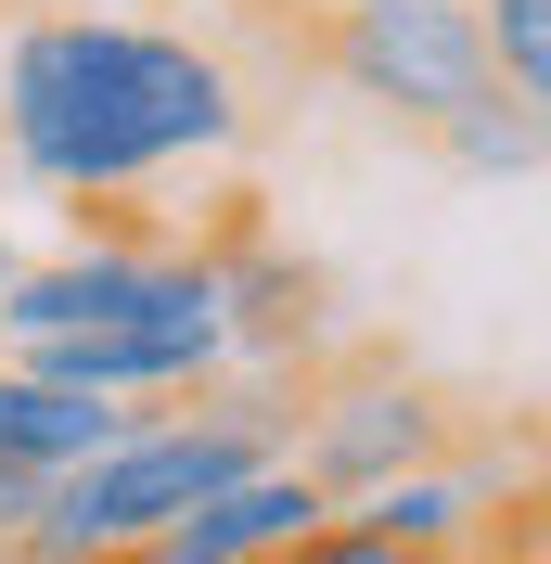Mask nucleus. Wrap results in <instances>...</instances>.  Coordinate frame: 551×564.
Wrapping results in <instances>:
<instances>
[{
    "label": "nucleus",
    "instance_id": "nucleus-1",
    "mask_svg": "<svg viewBox=\"0 0 551 564\" xmlns=\"http://www.w3.org/2000/svg\"><path fill=\"white\" fill-rule=\"evenodd\" d=\"M244 141V77L193 26L129 13H0V167L104 206Z\"/></svg>",
    "mask_w": 551,
    "mask_h": 564
},
{
    "label": "nucleus",
    "instance_id": "nucleus-2",
    "mask_svg": "<svg viewBox=\"0 0 551 564\" xmlns=\"http://www.w3.org/2000/svg\"><path fill=\"white\" fill-rule=\"evenodd\" d=\"M449 449H487L475 436V398H449V386H423V372H398L385 347H321L309 372H295V411H282V462L309 475L321 500H372L385 475H423V462H449Z\"/></svg>",
    "mask_w": 551,
    "mask_h": 564
},
{
    "label": "nucleus",
    "instance_id": "nucleus-3",
    "mask_svg": "<svg viewBox=\"0 0 551 564\" xmlns=\"http://www.w3.org/2000/svg\"><path fill=\"white\" fill-rule=\"evenodd\" d=\"M270 39L346 104H372L385 129H449L475 90H500L475 0H309V13H270Z\"/></svg>",
    "mask_w": 551,
    "mask_h": 564
},
{
    "label": "nucleus",
    "instance_id": "nucleus-4",
    "mask_svg": "<svg viewBox=\"0 0 551 564\" xmlns=\"http://www.w3.org/2000/svg\"><path fill=\"white\" fill-rule=\"evenodd\" d=\"M218 270V321H231V359H257V372H309L321 347H334V282L309 270V257L270 245V218H257V193H218V218L193 231Z\"/></svg>",
    "mask_w": 551,
    "mask_h": 564
},
{
    "label": "nucleus",
    "instance_id": "nucleus-5",
    "mask_svg": "<svg viewBox=\"0 0 551 564\" xmlns=\"http://www.w3.org/2000/svg\"><path fill=\"white\" fill-rule=\"evenodd\" d=\"M449 154V167H475V180H539V104L526 90H475V104L449 116V129H423Z\"/></svg>",
    "mask_w": 551,
    "mask_h": 564
},
{
    "label": "nucleus",
    "instance_id": "nucleus-6",
    "mask_svg": "<svg viewBox=\"0 0 551 564\" xmlns=\"http://www.w3.org/2000/svg\"><path fill=\"white\" fill-rule=\"evenodd\" d=\"M282 564H526V552H423V539H385L372 513H321Z\"/></svg>",
    "mask_w": 551,
    "mask_h": 564
},
{
    "label": "nucleus",
    "instance_id": "nucleus-7",
    "mask_svg": "<svg viewBox=\"0 0 551 564\" xmlns=\"http://www.w3.org/2000/svg\"><path fill=\"white\" fill-rule=\"evenodd\" d=\"M475 39H487V65H500V90L551 104V0H475Z\"/></svg>",
    "mask_w": 551,
    "mask_h": 564
},
{
    "label": "nucleus",
    "instance_id": "nucleus-8",
    "mask_svg": "<svg viewBox=\"0 0 551 564\" xmlns=\"http://www.w3.org/2000/svg\"><path fill=\"white\" fill-rule=\"evenodd\" d=\"M0 282H13V245H0Z\"/></svg>",
    "mask_w": 551,
    "mask_h": 564
},
{
    "label": "nucleus",
    "instance_id": "nucleus-9",
    "mask_svg": "<svg viewBox=\"0 0 551 564\" xmlns=\"http://www.w3.org/2000/svg\"><path fill=\"white\" fill-rule=\"evenodd\" d=\"M257 564H282V552H257Z\"/></svg>",
    "mask_w": 551,
    "mask_h": 564
},
{
    "label": "nucleus",
    "instance_id": "nucleus-10",
    "mask_svg": "<svg viewBox=\"0 0 551 564\" xmlns=\"http://www.w3.org/2000/svg\"><path fill=\"white\" fill-rule=\"evenodd\" d=\"M0 13H13V0H0Z\"/></svg>",
    "mask_w": 551,
    "mask_h": 564
}]
</instances>
